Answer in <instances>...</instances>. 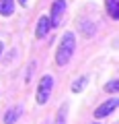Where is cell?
<instances>
[{
  "instance_id": "obj_11",
  "label": "cell",
  "mask_w": 119,
  "mask_h": 124,
  "mask_svg": "<svg viewBox=\"0 0 119 124\" xmlns=\"http://www.w3.org/2000/svg\"><path fill=\"white\" fill-rule=\"evenodd\" d=\"M80 31H82L86 37H90V35H94V25H90V23H84V21H80Z\"/></svg>"
},
{
  "instance_id": "obj_15",
  "label": "cell",
  "mask_w": 119,
  "mask_h": 124,
  "mask_svg": "<svg viewBox=\"0 0 119 124\" xmlns=\"http://www.w3.org/2000/svg\"><path fill=\"white\" fill-rule=\"evenodd\" d=\"M94 124H101V122H94Z\"/></svg>"
},
{
  "instance_id": "obj_7",
  "label": "cell",
  "mask_w": 119,
  "mask_h": 124,
  "mask_svg": "<svg viewBox=\"0 0 119 124\" xmlns=\"http://www.w3.org/2000/svg\"><path fill=\"white\" fill-rule=\"evenodd\" d=\"M13 13H14L13 0H0V15H2V17H10Z\"/></svg>"
},
{
  "instance_id": "obj_6",
  "label": "cell",
  "mask_w": 119,
  "mask_h": 124,
  "mask_svg": "<svg viewBox=\"0 0 119 124\" xmlns=\"http://www.w3.org/2000/svg\"><path fill=\"white\" fill-rule=\"evenodd\" d=\"M19 118H21V108L19 106H13L10 110L4 112V124H14Z\"/></svg>"
},
{
  "instance_id": "obj_5",
  "label": "cell",
  "mask_w": 119,
  "mask_h": 124,
  "mask_svg": "<svg viewBox=\"0 0 119 124\" xmlns=\"http://www.w3.org/2000/svg\"><path fill=\"white\" fill-rule=\"evenodd\" d=\"M49 29H51L49 17H39V21H37V29H35V35H37V39L45 37V35L49 33Z\"/></svg>"
},
{
  "instance_id": "obj_2",
  "label": "cell",
  "mask_w": 119,
  "mask_h": 124,
  "mask_svg": "<svg viewBox=\"0 0 119 124\" xmlns=\"http://www.w3.org/2000/svg\"><path fill=\"white\" fill-rule=\"evenodd\" d=\"M51 89H53V79L49 75H43V77H41V81H39V85H37V95H35V99H37L39 106H43V103L49 99Z\"/></svg>"
},
{
  "instance_id": "obj_4",
  "label": "cell",
  "mask_w": 119,
  "mask_h": 124,
  "mask_svg": "<svg viewBox=\"0 0 119 124\" xmlns=\"http://www.w3.org/2000/svg\"><path fill=\"white\" fill-rule=\"evenodd\" d=\"M119 106V99L117 97H111V99H107L103 106H99L97 110H94V118L97 120H101V118H105V116H109L111 112H115V108Z\"/></svg>"
},
{
  "instance_id": "obj_8",
  "label": "cell",
  "mask_w": 119,
  "mask_h": 124,
  "mask_svg": "<svg viewBox=\"0 0 119 124\" xmlns=\"http://www.w3.org/2000/svg\"><path fill=\"white\" fill-rule=\"evenodd\" d=\"M107 13L111 19H119V0H107Z\"/></svg>"
},
{
  "instance_id": "obj_14",
  "label": "cell",
  "mask_w": 119,
  "mask_h": 124,
  "mask_svg": "<svg viewBox=\"0 0 119 124\" xmlns=\"http://www.w3.org/2000/svg\"><path fill=\"white\" fill-rule=\"evenodd\" d=\"M2 50H4V48H2V41H0V54H2Z\"/></svg>"
},
{
  "instance_id": "obj_1",
  "label": "cell",
  "mask_w": 119,
  "mask_h": 124,
  "mask_svg": "<svg viewBox=\"0 0 119 124\" xmlns=\"http://www.w3.org/2000/svg\"><path fill=\"white\" fill-rule=\"evenodd\" d=\"M74 48H76V37L72 31H68V33H64L62 35V41H60V46H57V52H56V62L60 64V66H64V64H68L72 58V54H74Z\"/></svg>"
},
{
  "instance_id": "obj_3",
  "label": "cell",
  "mask_w": 119,
  "mask_h": 124,
  "mask_svg": "<svg viewBox=\"0 0 119 124\" xmlns=\"http://www.w3.org/2000/svg\"><path fill=\"white\" fill-rule=\"evenodd\" d=\"M64 13H66V0H53L51 10H49V23H51V27H57L62 23Z\"/></svg>"
},
{
  "instance_id": "obj_12",
  "label": "cell",
  "mask_w": 119,
  "mask_h": 124,
  "mask_svg": "<svg viewBox=\"0 0 119 124\" xmlns=\"http://www.w3.org/2000/svg\"><path fill=\"white\" fill-rule=\"evenodd\" d=\"M105 91L107 93H117L119 91V81L115 79V81H109V83L105 85Z\"/></svg>"
},
{
  "instance_id": "obj_13",
  "label": "cell",
  "mask_w": 119,
  "mask_h": 124,
  "mask_svg": "<svg viewBox=\"0 0 119 124\" xmlns=\"http://www.w3.org/2000/svg\"><path fill=\"white\" fill-rule=\"evenodd\" d=\"M19 2H21V4H23V6H25V4H27V0H19Z\"/></svg>"
},
{
  "instance_id": "obj_10",
  "label": "cell",
  "mask_w": 119,
  "mask_h": 124,
  "mask_svg": "<svg viewBox=\"0 0 119 124\" xmlns=\"http://www.w3.org/2000/svg\"><path fill=\"white\" fill-rule=\"evenodd\" d=\"M86 83H88L86 77H78V79L74 81V85H72V91H74V93H80L84 87H86Z\"/></svg>"
},
{
  "instance_id": "obj_9",
  "label": "cell",
  "mask_w": 119,
  "mask_h": 124,
  "mask_svg": "<svg viewBox=\"0 0 119 124\" xmlns=\"http://www.w3.org/2000/svg\"><path fill=\"white\" fill-rule=\"evenodd\" d=\"M66 116H68V103H62L60 110H57V116H56V122L53 124H66Z\"/></svg>"
}]
</instances>
